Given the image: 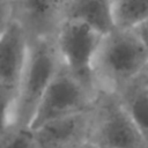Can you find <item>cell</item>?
Listing matches in <instances>:
<instances>
[{
    "label": "cell",
    "mask_w": 148,
    "mask_h": 148,
    "mask_svg": "<svg viewBox=\"0 0 148 148\" xmlns=\"http://www.w3.org/2000/svg\"><path fill=\"white\" fill-rule=\"evenodd\" d=\"M147 62L148 51L133 29H112L102 36L94 59L97 91L118 94Z\"/></svg>",
    "instance_id": "obj_1"
},
{
    "label": "cell",
    "mask_w": 148,
    "mask_h": 148,
    "mask_svg": "<svg viewBox=\"0 0 148 148\" xmlns=\"http://www.w3.org/2000/svg\"><path fill=\"white\" fill-rule=\"evenodd\" d=\"M60 65L53 37L29 38L25 65L16 89L13 124L29 125Z\"/></svg>",
    "instance_id": "obj_2"
},
{
    "label": "cell",
    "mask_w": 148,
    "mask_h": 148,
    "mask_svg": "<svg viewBox=\"0 0 148 148\" xmlns=\"http://www.w3.org/2000/svg\"><path fill=\"white\" fill-rule=\"evenodd\" d=\"M102 36L82 22L65 20L53 37L60 65L95 95L94 59Z\"/></svg>",
    "instance_id": "obj_3"
},
{
    "label": "cell",
    "mask_w": 148,
    "mask_h": 148,
    "mask_svg": "<svg viewBox=\"0 0 148 148\" xmlns=\"http://www.w3.org/2000/svg\"><path fill=\"white\" fill-rule=\"evenodd\" d=\"M91 142L104 148H147L117 94L98 91L92 105Z\"/></svg>",
    "instance_id": "obj_4"
},
{
    "label": "cell",
    "mask_w": 148,
    "mask_h": 148,
    "mask_svg": "<svg viewBox=\"0 0 148 148\" xmlns=\"http://www.w3.org/2000/svg\"><path fill=\"white\" fill-rule=\"evenodd\" d=\"M96 95L83 87L61 65L44 92L30 127L35 128L46 121L88 111L92 108Z\"/></svg>",
    "instance_id": "obj_5"
},
{
    "label": "cell",
    "mask_w": 148,
    "mask_h": 148,
    "mask_svg": "<svg viewBox=\"0 0 148 148\" xmlns=\"http://www.w3.org/2000/svg\"><path fill=\"white\" fill-rule=\"evenodd\" d=\"M32 130L38 148H77L91 142L92 108L46 121Z\"/></svg>",
    "instance_id": "obj_6"
},
{
    "label": "cell",
    "mask_w": 148,
    "mask_h": 148,
    "mask_svg": "<svg viewBox=\"0 0 148 148\" xmlns=\"http://www.w3.org/2000/svg\"><path fill=\"white\" fill-rule=\"evenodd\" d=\"M68 0H13L14 20L29 38L54 37L64 22Z\"/></svg>",
    "instance_id": "obj_7"
},
{
    "label": "cell",
    "mask_w": 148,
    "mask_h": 148,
    "mask_svg": "<svg viewBox=\"0 0 148 148\" xmlns=\"http://www.w3.org/2000/svg\"><path fill=\"white\" fill-rule=\"evenodd\" d=\"M29 50V36L23 27L13 20L0 36V88L16 94Z\"/></svg>",
    "instance_id": "obj_8"
},
{
    "label": "cell",
    "mask_w": 148,
    "mask_h": 148,
    "mask_svg": "<svg viewBox=\"0 0 148 148\" xmlns=\"http://www.w3.org/2000/svg\"><path fill=\"white\" fill-rule=\"evenodd\" d=\"M65 20L82 22L101 35L116 28L111 0H68Z\"/></svg>",
    "instance_id": "obj_9"
},
{
    "label": "cell",
    "mask_w": 148,
    "mask_h": 148,
    "mask_svg": "<svg viewBox=\"0 0 148 148\" xmlns=\"http://www.w3.org/2000/svg\"><path fill=\"white\" fill-rule=\"evenodd\" d=\"M117 96L134 121L148 148V84L138 76L125 86Z\"/></svg>",
    "instance_id": "obj_10"
},
{
    "label": "cell",
    "mask_w": 148,
    "mask_h": 148,
    "mask_svg": "<svg viewBox=\"0 0 148 148\" xmlns=\"http://www.w3.org/2000/svg\"><path fill=\"white\" fill-rule=\"evenodd\" d=\"M114 27L134 29L148 18V0H111Z\"/></svg>",
    "instance_id": "obj_11"
},
{
    "label": "cell",
    "mask_w": 148,
    "mask_h": 148,
    "mask_svg": "<svg viewBox=\"0 0 148 148\" xmlns=\"http://www.w3.org/2000/svg\"><path fill=\"white\" fill-rule=\"evenodd\" d=\"M0 148H38V145L29 125L12 124L0 135Z\"/></svg>",
    "instance_id": "obj_12"
},
{
    "label": "cell",
    "mask_w": 148,
    "mask_h": 148,
    "mask_svg": "<svg viewBox=\"0 0 148 148\" xmlns=\"http://www.w3.org/2000/svg\"><path fill=\"white\" fill-rule=\"evenodd\" d=\"M15 92L0 88V135L13 124Z\"/></svg>",
    "instance_id": "obj_13"
},
{
    "label": "cell",
    "mask_w": 148,
    "mask_h": 148,
    "mask_svg": "<svg viewBox=\"0 0 148 148\" xmlns=\"http://www.w3.org/2000/svg\"><path fill=\"white\" fill-rule=\"evenodd\" d=\"M14 20L13 0H0V36Z\"/></svg>",
    "instance_id": "obj_14"
},
{
    "label": "cell",
    "mask_w": 148,
    "mask_h": 148,
    "mask_svg": "<svg viewBox=\"0 0 148 148\" xmlns=\"http://www.w3.org/2000/svg\"><path fill=\"white\" fill-rule=\"evenodd\" d=\"M133 30L136 32V35L139 36V38L141 39V42L143 43L145 47L148 51V18L142 23H140L138 27H135Z\"/></svg>",
    "instance_id": "obj_15"
},
{
    "label": "cell",
    "mask_w": 148,
    "mask_h": 148,
    "mask_svg": "<svg viewBox=\"0 0 148 148\" xmlns=\"http://www.w3.org/2000/svg\"><path fill=\"white\" fill-rule=\"evenodd\" d=\"M139 77L145 82V83H147L148 84V62L146 64V66L143 67V69L141 71V73H140V75H139Z\"/></svg>",
    "instance_id": "obj_16"
},
{
    "label": "cell",
    "mask_w": 148,
    "mask_h": 148,
    "mask_svg": "<svg viewBox=\"0 0 148 148\" xmlns=\"http://www.w3.org/2000/svg\"><path fill=\"white\" fill-rule=\"evenodd\" d=\"M77 148H97V146L94 145L92 142H88V143H84V145H82V146H80Z\"/></svg>",
    "instance_id": "obj_17"
},
{
    "label": "cell",
    "mask_w": 148,
    "mask_h": 148,
    "mask_svg": "<svg viewBox=\"0 0 148 148\" xmlns=\"http://www.w3.org/2000/svg\"><path fill=\"white\" fill-rule=\"evenodd\" d=\"M97 148H104V147H97Z\"/></svg>",
    "instance_id": "obj_18"
}]
</instances>
